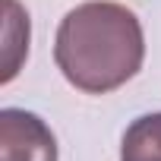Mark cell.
I'll list each match as a JSON object with an SVG mask.
<instances>
[{
    "instance_id": "1",
    "label": "cell",
    "mask_w": 161,
    "mask_h": 161,
    "mask_svg": "<svg viewBox=\"0 0 161 161\" xmlns=\"http://www.w3.org/2000/svg\"><path fill=\"white\" fill-rule=\"evenodd\" d=\"M54 60L73 89L108 95L142 69L145 35L136 13L123 3L89 0L60 19Z\"/></svg>"
},
{
    "instance_id": "2",
    "label": "cell",
    "mask_w": 161,
    "mask_h": 161,
    "mask_svg": "<svg viewBox=\"0 0 161 161\" xmlns=\"http://www.w3.org/2000/svg\"><path fill=\"white\" fill-rule=\"evenodd\" d=\"M0 155L3 161H57V139L38 114L22 108H3Z\"/></svg>"
},
{
    "instance_id": "3",
    "label": "cell",
    "mask_w": 161,
    "mask_h": 161,
    "mask_svg": "<svg viewBox=\"0 0 161 161\" xmlns=\"http://www.w3.org/2000/svg\"><path fill=\"white\" fill-rule=\"evenodd\" d=\"M120 161H161V111L142 114L126 126Z\"/></svg>"
},
{
    "instance_id": "4",
    "label": "cell",
    "mask_w": 161,
    "mask_h": 161,
    "mask_svg": "<svg viewBox=\"0 0 161 161\" xmlns=\"http://www.w3.org/2000/svg\"><path fill=\"white\" fill-rule=\"evenodd\" d=\"M7 3V47H3V82H10V79L19 73V63L22 57L29 54V16L19 10L16 0H3Z\"/></svg>"
}]
</instances>
